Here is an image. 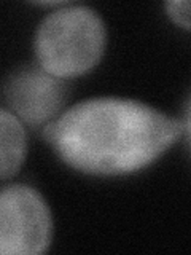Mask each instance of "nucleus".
I'll use <instances>...</instances> for the list:
<instances>
[{
	"instance_id": "6",
	"label": "nucleus",
	"mask_w": 191,
	"mask_h": 255,
	"mask_svg": "<svg viewBox=\"0 0 191 255\" xmlns=\"http://www.w3.org/2000/svg\"><path fill=\"white\" fill-rule=\"evenodd\" d=\"M167 16L177 26L191 30V0H172L164 3Z\"/></svg>"
},
{
	"instance_id": "2",
	"label": "nucleus",
	"mask_w": 191,
	"mask_h": 255,
	"mask_svg": "<svg viewBox=\"0 0 191 255\" xmlns=\"http://www.w3.org/2000/svg\"><path fill=\"white\" fill-rule=\"evenodd\" d=\"M107 45L105 22L90 6L66 5L40 21L34 37L37 64L61 80L75 78L99 64Z\"/></svg>"
},
{
	"instance_id": "4",
	"label": "nucleus",
	"mask_w": 191,
	"mask_h": 255,
	"mask_svg": "<svg viewBox=\"0 0 191 255\" xmlns=\"http://www.w3.org/2000/svg\"><path fill=\"white\" fill-rule=\"evenodd\" d=\"M66 99L67 86L62 80L40 66L14 69L3 83L5 107L30 128L53 122Z\"/></svg>"
},
{
	"instance_id": "1",
	"label": "nucleus",
	"mask_w": 191,
	"mask_h": 255,
	"mask_svg": "<svg viewBox=\"0 0 191 255\" xmlns=\"http://www.w3.org/2000/svg\"><path fill=\"white\" fill-rule=\"evenodd\" d=\"M185 129L183 122L147 104L94 98L43 126V137L70 167L93 175H123L161 156Z\"/></svg>"
},
{
	"instance_id": "5",
	"label": "nucleus",
	"mask_w": 191,
	"mask_h": 255,
	"mask_svg": "<svg viewBox=\"0 0 191 255\" xmlns=\"http://www.w3.org/2000/svg\"><path fill=\"white\" fill-rule=\"evenodd\" d=\"M27 139L24 123L5 106L0 110V171L8 180L21 169L26 159Z\"/></svg>"
},
{
	"instance_id": "7",
	"label": "nucleus",
	"mask_w": 191,
	"mask_h": 255,
	"mask_svg": "<svg viewBox=\"0 0 191 255\" xmlns=\"http://www.w3.org/2000/svg\"><path fill=\"white\" fill-rule=\"evenodd\" d=\"M185 129L188 132V137H190V142H191V99L188 102V109H187V120H185Z\"/></svg>"
},
{
	"instance_id": "3",
	"label": "nucleus",
	"mask_w": 191,
	"mask_h": 255,
	"mask_svg": "<svg viewBox=\"0 0 191 255\" xmlns=\"http://www.w3.org/2000/svg\"><path fill=\"white\" fill-rule=\"evenodd\" d=\"M51 238V211L40 191L24 183L5 185L0 191V254H43Z\"/></svg>"
}]
</instances>
